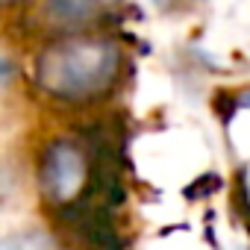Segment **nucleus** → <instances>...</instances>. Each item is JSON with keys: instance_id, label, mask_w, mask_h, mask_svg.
Returning a JSON list of instances; mask_svg holds the SVG:
<instances>
[{"instance_id": "nucleus-2", "label": "nucleus", "mask_w": 250, "mask_h": 250, "mask_svg": "<svg viewBox=\"0 0 250 250\" xmlns=\"http://www.w3.org/2000/svg\"><path fill=\"white\" fill-rule=\"evenodd\" d=\"M42 191L53 206H74L91 183V159H85V150L71 142H50L42 153L39 165Z\"/></svg>"}, {"instance_id": "nucleus-6", "label": "nucleus", "mask_w": 250, "mask_h": 250, "mask_svg": "<svg viewBox=\"0 0 250 250\" xmlns=\"http://www.w3.org/2000/svg\"><path fill=\"white\" fill-rule=\"evenodd\" d=\"M3 3H15V0H3Z\"/></svg>"}, {"instance_id": "nucleus-5", "label": "nucleus", "mask_w": 250, "mask_h": 250, "mask_svg": "<svg viewBox=\"0 0 250 250\" xmlns=\"http://www.w3.org/2000/svg\"><path fill=\"white\" fill-rule=\"evenodd\" d=\"M153 3H165V0H153Z\"/></svg>"}, {"instance_id": "nucleus-1", "label": "nucleus", "mask_w": 250, "mask_h": 250, "mask_svg": "<svg viewBox=\"0 0 250 250\" xmlns=\"http://www.w3.org/2000/svg\"><path fill=\"white\" fill-rule=\"evenodd\" d=\"M121 71V50L103 36L53 39L36 59V83L56 100L88 103L112 91Z\"/></svg>"}, {"instance_id": "nucleus-7", "label": "nucleus", "mask_w": 250, "mask_h": 250, "mask_svg": "<svg viewBox=\"0 0 250 250\" xmlns=\"http://www.w3.org/2000/svg\"><path fill=\"white\" fill-rule=\"evenodd\" d=\"M247 103H250V97H247Z\"/></svg>"}, {"instance_id": "nucleus-4", "label": "nucleus", "mask_w": 250, "mask_h": 250, "mask_svg": "<svg viewBox=\"0 0 250 250\" xmlns=\"http://www.w3.org/2000/svg\"><path fill=\"white\" fill-rule=\"evenodd\" d=\"M3 250H56V244H53V238H50V235L30 229V232L9 235V238L3 241Z\"/></svg>"}, {"instance_id": "nucleus-3", "label": "nucleus", "mask_w": 250, "mask_h": 250, "mask_svg": "<svg viewBox=\"0 0 250 250\" xmlns=\"http://www.w3.org/2000/svg\"><path fill=\"white\" fill-rule=\"evenodd\" d=\"M39 15L47 30L59 33L56 39L80 36V30L88 27L100 15V3L97 0H44Z\"/></svg>"}]
</instances>
